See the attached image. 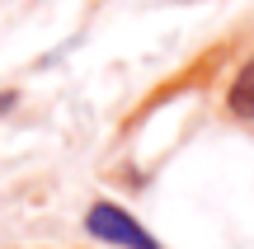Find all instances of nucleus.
Returning <instances> with one entry per match:
<instances>
[{
	"label": "nucleus",
	"instance_id": "f03ea898",
	"mask_svg": "<svg viewBox=\"0 0 254 249\" xmlns=\"http://www.w3.org/2000/svg\"><path fill=\"white\" fill-rule=\"evenodd\" d=\"M221 113H226L231 122H240V127L254 122V52L231 71L226 90H221Z\"/></svg>",
	"mask_w": 254,
	"mask_h": 249
},
{
	"label": "nucleus",
	"instance_id": "7ed1b4c3",
	"mask_svg": "<svg viewBox=\"0 0 254 249\" xmlns=\"http://www.w3.org/2000/svg\"><path fill=\"white\" fill-rule=\"evenodd\" d=\"M14 103H19V90H0V113L14 108Z\"/></svg>",
	"mask_w": 254,
	"mask_h": 249
},
{
	"label": "nucleus",
	"instance_id": "f257e3e1",
	"mask_svg": "<svg viewBox=\"0 0 254 249\" xmlns=\"http://www.w3.org/2000/svg\"><path fill=\"white\" fill-rule=\"evenodd\" d=\"M80 231L90 235L94 245H109V249H165L160 235H151L141 221H136V212H127L123 202H109V198H99V202L85 207Z\"/></svg>",
	"mask_w": 254,
	"mask_h": 249
}]
</instances>
